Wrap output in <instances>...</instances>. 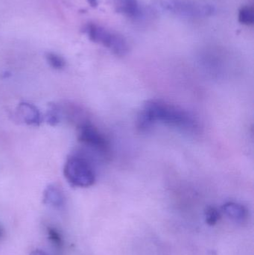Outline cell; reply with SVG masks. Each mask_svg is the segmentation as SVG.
I'll use <instances>...</instances> for the list:
<instances>
[{
  "mask_svg": "<svg viewBox=\"0 0 254 255\" xmlns=\"http://www.w3.org/2000/svg\"><path fill=\"white\" fill-rule=\"evenodd\" d=\"M160 11L189 18L207 17L215 12L214 6L201 0H152Z\"/></svg>",
  "mask_w": 254,
  "mask_h": 255,
  "instance_id": "obj_3",
  "label": "cell"
},
{
  "mask_svg": "<svg viewBox=\"0 0 254 255\" xmlns=\"http://www.w3.org/2000/svg\"><path fill=\"white\" fill-rule=\"evenodd\" d=\"M47 123L52 127H55L59 124L61 119V110L59 106L56 104L49 105V111H48Z\"/></svg>",
  "mask_w": 254,
  "mask_h": 255,
  "instance_id": "obj_11",
  "label": "cell"
},
{
  "mask_svg": "<svg viewBox=\"0 0 254 255\" xmlns=\"http://www.w3.org/2000/svg\"><path fill=\"white\" fill-rule=\"evenodd\" d=\"M78 139L85 146L100 154H107L110 148L108 140L89 120L78 126Z\"/></svg>",
  "mask_w": 254,
  "mask_h": 255,
  "instance_id": "obj_5",
  "label": "cell"
},
{
  "mask_svg": "<svg viewBox=\"0 0 254 255\" xmlns=\"http://www.w3.org/2000/svg\"><path fill=\"white\" fill-rule=\"evenodd\" d=\"M239 22L246 25H253L254 22V9L249 6H244L239 10Z\"/></svg>",
  "mask_w": 254,
  "mask_h": 255,
  "instance_id": "obj_10",
  "label": "cell"
},
{
  "mask_svg": "<svg viewBox=\"0 0 254 255\" xmlns=\"http://www.w3.org/2000/svg\"><path fill=\"white\" fill-rule=\"evenodd\" d=\"M156 123L192 130L196 128V121L184 109L159 100L145 103L137 119V127L141 131L150 128Z\"/></svg>",
  "mask_w": 254,
  "mask_h": 255,
  "instance_id": "obj_1",
  "label": "cell"
},
{
  "mask_svg": "<svg viewBox=\"0 0 254 255\" xmlns=\"http://www.w3.org/2000/svg\"><path fill=\"white\" fill-rule=\"evenodd\" d=\"M222 211L229 218L237 221H243L247 216L246 208L237 202H227L222 206Z\"/></svg>",
  "mask_w": 254,
  "mask_h": 255,
  "instance_id": "obj_9",
  "label": "cell"
},
{
  "mask_svg": "<svg viewBox=\"0 0 254 255\" xmlns=\"http://www.w3.org/2000/svg\"><path fill=\"white\" fill-rule=\"evenodd\" d=\"M64 175L69 184L75 187H91L96 181L93 164L82 153H76L67 158L64 164Z\"/></svg>",
  "mask_w": 254,
  "mask_h": 255,
  "instance_id": "obj_2",
  "label": "cell"
},
{
  "mask_svg": "<svg viewBox=\"0 0 254 255\" xmlns=\"http://www.w3.org/2000/svg\"><path fill=\"white\" fill-rule=\"evenodd\" d=\"M115 10L128 17H137L140 14L137 0H113Z\"/></svg>",
  "mask_w": 254,
  "mask_h": 255,
  "instance_id": "obj_7",
  "label": "cell"
},
{
  "mask_svg": "<svg viewBox=\"0 0 254 255\" xmlns=\"http://www.w3.org/2000/svg\"><path fill=\"white\" fill-rule=\"evenodd\" d=\"M84 31L89 40L102 45L116 55L124 56L128 52V45L125 39L114 31L95 23L85 25Z\"/></svg>",
  "mask_w": 254,
  "mask_h": 255,
  "instance_id": "obj_4",
  "label": "cell"
},
{
  "mask_svg": "<svg viewBox=\"0 0 254 255\" xmlns=\"http://www.w3.org/2000/svg\"><path fill=\"white\" fill-rule=\"evenodd\" d=\"M87 1L92 7H95L98 5V0H87Z\"/></svg>",
  "mask_w": 254,
  "mask_h": 255,
  "instance_id": "obj_14",
  "label": "cell"
},
{
  "mask_svg": "<svg viewBox=\"0 0 254 255\" xmlns=\"http://www.w3.org/2000/svg\"><path fill=\"white\" fill-rule=\"evenodd\" d=\"M0 235H1V232H0Z\"/></svg>",
  "mask_w": 254,
  "mask_h": 255,
  "instance_id": "obj_16",
  "label": "cell"
},
{
  "mask_svg": "<svg viewBox=\"0 0 254 255\" xmlns=\"http://www.w3.org/2000/svg\"><path fill=\"white\" fill-rule=\"evenodd\" d=\"M30 255H47L44 252L41 251V250H35V251L31 253V254Z\"/></svg>",
  "mask_w": 254,
  "mask_h": 255,
  "instance_id": "obj_15",
  "label": "cell"
},
{
  "mask_svg": "<svg viewBox=\"0 0 254 255\" xmlns=\"http://www.w3.org/2000/svg\"><path fill=\"white\" fill-rule=\"evenodd\" d=\"M19 115L25 124L33 127H39L42 123V117L40 111L31 103H19L18 106Z\"/></svg>",
  "mask_w": 254,
  "mask_h": 255,
  "instance_id": "obj_6",
  "label": "cell"
},
{
  "mask_svg": "<svg viewBox=\"0 0 254 255\" xmlns=\"http://www.w3.org/2000/svg\"><path fill=\"white\" fill-rule=\"evenodd\" d=\"M220 218V214L216 208L208 207L205 211V219L207 224L210 226H215Z\"/></svg>",
  "mask_w": 254,
  "mask_h": 255,
  "instance_id": "obj_13",
  "label": "cell"
},
{
  "mask_svg": "<svg viewBox=\"0 0 254 255\" xmlns=\"http://www.w3.org/2000/svg\"><path fill=\"white\" fill-rule=\"evenodd\" d=\"M45 203L58 208L64 203V196L61 190L55 185H49L46 187L43 195Z\"/></svg>",
  "mask_w": 254,
  "mask_h": 255,
  "instance_id": "obj_8",
  "label": "cell"
},
{
  "mask_svg": "<svg viewBox=\"0 0 254 255\" xmlns=\"http://www.w3.org/2000/svg\"><path fill=\"white\" fill-rule=\"evenodd\" d=\"M46 58L49 65L55 70H62L65 67V60L58 54L48 52L46 53Z\"/></svg>",
  "mask_w": 254,
  "mask_h": 255,
  "instance_id": "obj_12",
  "label": "cell"
}]
</instances>
